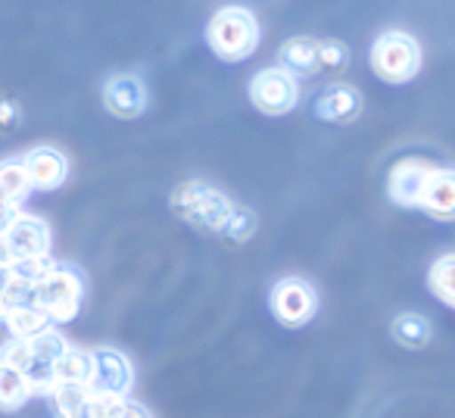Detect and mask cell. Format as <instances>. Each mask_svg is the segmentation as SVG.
I'll return each mask as SVG.
<instances>
[{
    "label": "cell",
    "mask_w": 455,
    "mask_h": 418,
    "mask_svg": "<svg viewBox=\"0 0 455 418\" xmlns=\"http://www.w3.org/2000/svg\"><path fill=\"white\" fill-rule=\"evenodd\" d=\"M22 306H35V285L13 278L4 291H0V322H4L13 309H22Z\"/></svg>",
    "instance_id": "603a6c76"
},
{
    "label": "cell",
    "mask_w": 455,
    "mask_h": 418,
    "mask_svg": "<svg viewBox=\"0 0 455 418\" xmlns=\"http://www.w3.org/2000/svg\"><path fill=\"white\" fill-rule=\"evenodd\" d=\"M35 306L57 322H72L82 309V278L69 266H51L35 281Z\"/></svg>",
    "instance_id": "3957f363"
},
{
    "label": "cell",
    "mask_w": 455,
    "mask_h": 418,
    "mask_svg": "<svg viewBox=\"0 0 455 418\" xmlns=\"http://www.w3.org/2000/svg\"><path fill=\"white\" fill-rule=\"evenodd\" d=\"M20 122H22V107L13 97H4L0 100V132H13V128H20Z\"/></svg>",
    "instance_id": "484cf974"
},
{
    "label": "cell",
    "mask_w": 455,
    "mask_h": 418,
    "mask_svg": "<svg viewBox=\"0 0 455 418\" xmlns=\"http://www.w3.org/2000/svg\"><path fill=\"white\" fill-rule=\"evenodd\" d=\"M4 241L13 260H41L51 253V229L26 213H16L13 222L4 229Z\"/></svg>",
    "instance_id": "ba28073f"
},
{
    "label": "cell",
    "mask_w": 455,
    "mask_h": 418,
    "mask_svg": "<svg viewBox=\"0 0 455 418\" xmlns=\"http://www.w3.org/2000/svg\"><path fill=\"white\" fill-rule=\"evenodd\" d=\"M125 406L122 397H100V393H84L82 403L66 409L60 418H116Z\"/></svg>",
    "instance_id": "d6986e66"
},
{
    "label": "cell",
    "mask_w": 455,
    "mask_h": 418,
    "mask_svg": "<svg viewBox=\"0 0 455 418\" xmlns=\"http://www.w3.org/2000/svg\"><path fill=\"white\" fill-rule=\"evenodd\" d=\"M116 418H150V415H147V412L140 409V406L125 403V406H122V412H119V415H116Z\"/></svg>",
    "instance_id": "4316f807"
},
{
    "label": "cell",
    "mask_w": 455,
    "mask_h": 418,
    "mask_svg": "<svg viewBox=\"0 0 455 418\" xmlns=\"http://www.w3.org/2000/svg\"><path fill=\"white\" fill-rule=\"evenodd\" d=\"M312 109H315L318 119L324 122H353L359 119L362 113V94L349 84H331V88H322L312 100Z\"/></svg>",
    "instance_id": "8fae6325"
},
{
    "label": "cell",
    "mask_w": 455,
    "mask_h": 418,
    "mask_svg": "<svg viewBox=\"0 0 455 418\" xmlns=\"http://www.w3.org/2000/svg\"><path fill=\"white\" fill-rule=\"evenodd\" d=\"M349 66V51L343 41H318V69L343 72Z\"/></svg>",
    "instance_id": "cb8c5ba5"
},
{
    "label": "cell",
    "mask_w": 455,
    "mask_h": 418,
    "mask_svg": "<svg viewBox=\"0 0 455 418\" xmlns=\"http://www.w3.org/2000/svg\"><path fill=\"white\" fill-rule=\"evenodd\" d=\"M390 334L399 347L421 350V347H427L430 337H434V325H430L421 312H399L390 325Z\"/></svg>",
    "instance_id": "9a60e30c"
},
{
    "label": "cell",
    "mask_w": 455,
    "mask_h": 418,
    "mask_svg": "<svg viewBox=\"0 0 455 418\" xmlns=\"http://www.w3.org/2000/svg\"><path fill=\"white\" fill-rule=\"evenodd\" d=\"M13 262V256H10V247L7 241H4V231H0V266H10Z\"/></svg>",
    "instance_id": "83f0119b"
},
{
    "label": "cell",
    "mask_w": 455,
    "mask_h": 418,
    "mask_svg": "<svg viewBox=\"0 0 455 418\" xmlns=\"http://www.w3.org/2000/svg\"><path fill=\"white\" fill-rule=\"evenodd\" d=\"M318 312V293L309 281L284 278L272 287V316L287 328H303Z\"/></svg>",
    "instance_id": "52a82bcc"
},
{
    "label": "cell",
    "mask_w": 455,
    "mask_h": 418,
    "mask_svg": "<svg viewBox=\"0 0 455 418\" xmlns=\"http://www.w3.org/2000/svg\"><path fill=\"white\" fill-rule=\"evenodd\" d=\"M28 397H32V390H28L26 374L0 362V409L4 412L22 409L28 403Z\"/></svg>",
    "instance_id": "ac0fdd59"
},
{
    "label": "cell",
    "mask_w": 455,
    "mask_h": 418,
    "mask_svg": "<svg viewBox=\"0 0 455 418\" xmlns=\"http://www.w3.org/2000/svg\"><path fill=\"white\" fill-rule=\"evenodd\" d=\"M250 100L266 116H287L299 100V84L291 72H284L281 66H272V69H262L253 76Z\"/></svg>",
    "instance_id": "5b68a950"
},
{
    "label": "cell",
    "mask_w": 455,
    "mask_h": 418,
    "mask_svg": "<svg viewBox=\"0 0 455 418\" xmlns=\"http://www.w3.org/2000/svg\"><path fill=\"white\" fill-rule=\"evenodd\" d=\"M53 381L57 384H76L88 387L91 381V353L88 350H66L57 362H53Z\"/></svg>",
    "instance_id": "2e32d148"
},
{
    "label": "cell",
    "mask_w": 455,
    "mask_h": 418,
    "mask_svg": "<svg viewBox=\"0 0 455 418\" xmlns=\"http://www.w3.org/2000/svg\"><path fill=\"white\" fill-rule=\"evenodd\" d=\"M281 69L297 76H315L318 69V41L315 38H291L278 53Z\"/></svg>",
    "instance_id": "5bb4252c"
},
{
    "label": "cell",
    "mask_w": 455,
    "mask_h": 418,
    "mask_svg": "<svg viewBox=\"0 0 455 418\" xmlns=\"http://www.w3.org/2000/svg\"><path fill=\"white\" fill-rule=\"evenodd\" d=\"M427 287L436 293L443 306H455V256H443L430 266Z\"/></svg>",
    "instance_id": "ffe728a7"
},
{
    "label": "cell",
    "mask_w": 455,
    "mask_h": 418,
    "mask_svg": "<svg viewBox=\"0 0 455 418\" xmlns=\"http://www.w3.org/2000/svg\"><path fill=\"white\" fill-rule=\"evenodd\" d=\"M22 169L28 175V184L35 190H57L69 178V163L57 147H35L26 159H22Z\"/></svg>",
    "instance_id": "9c48e42d"
},
{
    "label": "cell",
    "mask_w": 455,
    "mask_h": 418,
    "mask_svg": "<svg viewBox=\"0 0 455 418\" xmlns=\"http://www.w3.org/2000/svg\"><path fill=\"white\" fill-rule=\"evenodd\" d=\"M4 322H7V328L13 331V337H26V341L53 325L51 318L38 309V306H22V309H13Z\"/></svg>",
    "instance_id": "7402d4cb"
},
{
    "label": "cell",
    "mask_w": 455,
    "mask_h": 418,
    "mask_svg": "<svg viewBox=\"0 0 455 418\" xmlns=\"http://www.w3.org/2000/svg\"><path fill=\"white\" fill-rule=\"evenodd\" d=\"M0 362L16 368V372H28V366H32V347H28L26 337H10V341L0 347Z\"/></svg>",
    "instance_id": "d4e9b609"
},
{
    "label": "cell",
    "mask_w": 455,
    "mask_h": 418,
    "mask_svg": "<svg viewBox=\"0 0 455 418\" xmlns=\"http://www.w3.org/2000/svg\"><path fill=\"white\" fill-rule=\"evenodd\" d=\"M103 103L116 119H138L147 107V91L140 78L134 76H113L103 84Z\"/></svg>",
    "instance_id": "30bf717a"
},
{
    "label": "cell",
    "mask_w": 455,
    "mask_h": 418,
    "mask_svg": "<svg viewBox=\"0 0 455 418\" xmlns=\"http://www.w3.org/2000/svg\"><path fill=\"white\" fill-rule=\"evenodd\" d=\"M10 281H13V272H10V266H0V291H4Z\"/></svg>",
    "instance_id": "f1b7e54d"
},
{
    "label": "cell",
    "mask_w": 455,
    "mask_h": 418,
    "mask_svg": "<svg viewBox=\"0 0 455 418\" xmlns=\"http://www.w3.org/2000/svg\"><path fill=\"white\" fill-rule=\"evenodd\" d=\"M434 165L421 163V159H403V163L393 165L390 172V200L399 203V206H418V197L424 190V181L430 178Z\"/></svg>",
    "instance_id": "7c38bea8"
},
{
    "label": "cell",
    "mask_w": 455,
    "mask_h": 418,
    "mask_svg": "<svg viewBox=\"0 0 455 418\" xmlns=\"http://www.w3.org/2000/svg\"><path fill=\"white\" fill-rule=\"evenodd\" d=\"M418 209L430 213L440 222H449L455 216V175L449 169H434L424 181V190L418 197Z\"/></svg>",
    "instance_id": "4fadbf2b"
},
{
    "label": "cell",
    "mask_w": 455,
    "mask_h": 418,
    "mask_svg": "<svg viewBox=\"0 0 455 418\" xmlns=\"http://www.w3.org/2000/svg\"><path fill=\"white\" fill-rule=\"evenodd\" d=\"M219 235L225 237V241H231V244H247L250 237L256 235V213L250 206H241V203H235Z\"/></svg>",
    "instance_id": "44dd1931"
},
{
    "label": "cell",
    "mask_w": 455,
    "mask_h": 418,
    "mask_svg": "<svg viewBox=\"0 0 455 418\" xmlns=\"http://www.w3.org/2000/svg\"><path fill=\"white\" fill-rule=\"evenodd\" d=\"M371 69L390 84H405L421 69V47L411 35L387 32L371 47Z\"/></svg>",
    "instance_id": "277c9868"
},
{
    "label": "cell",
    "mask_w": 455,
    "mask_h": 418,
    "mask_svg": "<svg viewBox=\"0 0 455 418\" xmlns=\"http://www.w3.org/2000/svg\"><path fill=\"white\" fill-rule=\"evenodd\" d=\"M206 41L215 57L228 60V63H241L259 47V22L243 7H221L209 20Z\"/></svg>",
    "instance_id": "6da1fadb"
},
{
    "label": "cell",
    "mask_w": 455,
    "mask_h": 418,
    "mask_svg": "<svg viewBox=\"0 0 455 418\" xmlns=\"http://www.w3.org/2000/svg\"><path fill=\"white\" fill-rule=\"evenodd\" d=\"M231 206L235 203L206 181H188L172 194V209L200 231H221Z\"/></svg>",
    "instance_id": "7a4b0ae2"
},
{
    "label": "cell",
    "mask_w": 455,
    "mask_h": 418,
    "mask_svg": "<svg viewBox=\"0 0 455 418\" xmlns=\"http://www.w3.org/2000/svg\"><path fill=\"white\" fill-rule=\"evenodd\" d=\"M134 384V368L125 353L113 347H97L91 350V381L88 393H100V397H122L132 390Z\"/></svg>",
    "instance_id": "8992f818"
},
{
    "label": "cell",
    "mask_w": 455,
    "mask_h": 418,
    "mask_svg": "<svg viewBox=\"0 0 455 418\" xmlns=\"http://www.w3.org/2000/svg\"><path fill=\"white\" fill-rule=\"evenodd\" d=\"M32 184H28V175L22 169V159H10V163H0V203L7 206H20L28 197Z\"/></svg>",
    "instance_id": "e0dca14e"
}]
</instances>
